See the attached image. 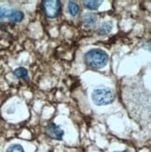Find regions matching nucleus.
Instances as JSON below:
<instances>
[{
	"instance_id": "f257e3e1",
	"label": "nucleus",
	"mask_w": 151,
	"mask_h": 152,
	"mask_svg": "<svg viewBox=\"0 0 151 152\" xmlns=\"http://www.w3.org/2000/svg\"><path fill=\"white\" fill-rule=\"evenodd\" d=\"M84 62L88 66L95 69L104 68L108 62V55L100 49H91L84 54Z\"/></svg>"
},
{
	"instance_id": "f03ea898",
	"label": "nucleus",
	"mask_w": 151,
	"mask_h": 152,
	"mask_svg": "<svg viewBox=\"0 0 151 152\" xmlns=\"http://www.w3.org/2000/svg\"><path fill=\"white\" fill-rule=\"evenodd\" d=\"M91 99L96 105H107L114 102L115 94L109 88H98L93 91Z\"/></svg>"
},
{
	"instance_id": "7ed1b4c3",
	"label": "nucleus",
	"mask_w": 151,
	"mask_h": 152,
	"mask_svg": "<svg viewBox=\"0 0 151 152\" xmlns=\"http://www.w3.org/2000/svg\"><path fill=\"white\" fill-rule=\"evenodd\" d=\"M42 9L48 18H56L61 13L62 4L59 0H44L42 1Z\"/></svg>"
},
{
	"instance_id": "20e7f679",
	"label": "nucleus",
	"mask_w": 151,
	"mask_h": 152,
	"mask_svg": "<svg viewBox=\"0 0 151 152\" xmlns=\"http://www.w3.org/2000/svg\"><path fill=\"white\" fill-rule=\"evenodd\" d=\"M46 134H47L50 138L54 140H62L64 132L60 128V126H58L55 123L51 122L47 125V127L45 129Z\"/></svg>"
},
{
	"instance_id": "39448f33",
	"label": "nucleus",
	"mask_w": 151,
	"mask_h": 152,
	"mask_svg": "<svg viewBox=\"0 0 151 152\" xmlns=\"http://www.w3.org/2000/svg\"><path fill=\"white\" fill-rule=\"evenodd\" d=\"M82 23L85 27L90 28L91 26L95 25V23H97V16L94 13H91V12H88V13H85L82 16Z\"/></svg>"
},
{
	"instance_id": "423d86ee",
	"label": "nucleus",
	"mask_w": 151,
	"mask_h": 152,
	"mask_svg": "<svg viewBox=\"0 0 151 152\" xmlns=\"http://www.w3.org/2000/svg\"><path fill=\"white\" fill-rule=\"evenodd\" d=\"M8 19L9 22L14 23H22L24 19V14L23 11L19 10H10Z\"/></svg>"
},
{
	"instance_id": "0eeeda50",
	"label": "nucleus",
	"mask_w": 151,
	"mask_h": 152,
	"mask_svg": "<svg viewBox=\"0 0 151 152\" xmlns=\"http://www.w3.org/2000/svg\"><path fill=\"white\" fill-rule=\"evenodd\" d=\"M113 29V23L111 21H106L101 23V25L98 28V34L99 35H107Z\"/></svg>"
},
{
	"instance_id": "6e6552de",
	"label": "nucleus",
	"mask_w": 151,
	"mask_h": 152,
	"mask_svg": "<svg viewBox=\"0 0 151 152\" xmlns=\"http://www.w3.org/2000/svg\"><path fill=\"white\" fill-rule=\"evenodd\" d=\"M13 75L18 78H23V79H28V71L24 67H18L14 71H13Z\"/></svg>"
},
{
	"instance_id": "1a4fd4ad",
	"label": "nucleus",
	"mask_w": 151,
	"mask_h": 152,
	"mask_svg": "<svg viewBox=\"0 0 151 152\" xmlns=\"http://www.w3.org/2000/svg\"><path fill=\"white\" fill-rule=\"evenodd\" d=\"M84 7H86L87 9L94 10H97L102 4V1H96V0H88V1H83L82 2Z\"/></svg>"
},
{
	"instance_id": "9d476101",
	"label": "nucleus",
	"mask_w": 151,
	"mask_h": 152,
	"mask_svg": "<svg viewBox=\"0 0 151 152\" xmlns=\"http://www.w3.org/2000/svg\"><path fill=\"white\" fill-rule=\"evenodd\" d=\"M67 10L72 16H77L78 11H80V7L75 1H69L67 4Z\"/></svg>"
},
{
	"instance_id": "9b49d317",
	"label": "nucleus",
	"mask_w": 151,
	"mask_h": 152,
	"mask_svg": "<svg viewBox=\"0 0 151 152\" xmlns=\"http://www.w3.org/2000/svg\"><path fill=\"white\" fill-rule=\"evenodd\" d=\"M6 152H25L23 148L21 146V145H12V146L9 147L7 148Z\"/></svg>"
},
{
	"instance_id": "f8f14e48",
	"label": "nucleus",
	"mask_w": 151,
	"mask_h": 152,
	"mask_svg": "<svg viewBox=\"0 0 151 152\" xmlns=\"http://www.w3.org/2000/svg\"><path fill=\"white\" fill-rule=\"evenodd\" d=\"M9 10H10L5 8V7H0V21L5 18H8Z\"/></svg>"
},
{
	"instance_id": "ddd939ff",
	"label": "nucleus",
	"mask_w": 151,
	"mask_h": 152,
	"mask_svg": "<svg viewBox=\"0 0 151 152\" xmlns=\"http://www.w3.org/2000/svg\"><path fill=\"white\" fill-rule=\"evenodd\" d=\"M117 152H129V150H123V151H117Z\"/></svg>"
}]
</instances>
